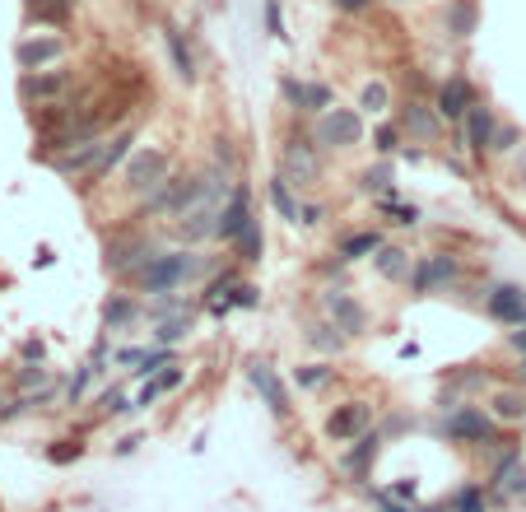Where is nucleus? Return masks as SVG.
<instances>
[{
  "label": "nucleus",
  "mask_w": 526,
  "mask_h": 512,
  "mask_svg": "<svg viewBox=\"0 0 526 512\" xmlns=\"http://www.w3.org/2000/svg\"><path fill=\"white\" fill-rule=\"evenodd\" d=\"M298 224H322V205H303V215H298Z\"/></svg>",
  "instance_id": "nucleus-51"
},
{
  "label": "nucleus",
  "mask_w": 526,
  "mask_h": 512,
  "mask_svg": "<svg viewBox=\"0 0 526 512\" xmlns=\"http://www.w3.org/2000/svg\"><path fill=\"white\" fill-rule=\"evenodd\" d=\"M163 391H159V382H145V387H140V396H135V410H149V405L159 401Z\"/></svg>",
  "instance_id": "nucleus-48"
},
{
  "label": "nucleus",
  "mask_w": 526,
  "mask_h": 512,
  "mask_svg": "<svg viewBox=\"0 0 526 512\" xmlns=\"http://www.w3.org/2000/svg\"><path fill=\"white\" fill-rule=\"evenodd\" d=\"M24 359H28V364H42V340H28V345H24Z\"/></svg>",
  "instance_id": "nucleus-56"
},
{
  "label": "nucleus",
  "mask_w": 526,
  "mask_h": 512,
  "mask_svg": "<svg viewBox=\"0 0 526 512\" xmlns=\"http://www.w3.org/2000/svg\"><path fill=\"white\" fill-rule=\"evenodd\" d=\"M494 131H499V126H494V112H489L485 103H475V108L466 112V135H461V149H466V154H485V149L494 145Z\"/></svg>",
  "instance_id": "nucleus-16"
},
{
  "label": "nucleus",
  "mask_w": 526,
  "mask_h": 512,
  "mask_svg": "<svg viewBox=\"0 0 526 512\" xmlns=\"http://www.w3.org/2000/svg\"><path fill=\"white\" fill-rule=\"evenodd\" d=\"M457 280V261L452 256H424L415 270H410V289L415 294H433L438 284H452Z\"/></svg>",
  "instance_id": "nucleus-14"
},
{
  "label": "nucleus",
  "mask_w": 526,
  "mask_h": 512,
  "mask_svg": "<svg viewBox=\"0 0 526 512\" xmlns=\"http://www.w3.org/2000/svg\"><path fill=\"white\" fill-rule=\"evenodd\" d=\"M401 126L415 135V140H438V131H443V126H438V117H433L424 103H410V108L401 112Z\"/></svg>",
  "instance_id": "nucleus-24"
},
{
  "label": "nucleus",
  "mask_w": 526,
  "mask_h": 512,
  "mask_svg": "<svg viewBox=\"0 0 526 512\" xmlns=\"http://www.w3.org/2000/svg\"><path fill=\"white\" fill-rule=\"evenodd\" d=\"M475 19H480L475 0H452V5H447V33H452V38H471Z\"/></svg>",
  "instance_id": "nucleus-26"
},
{
  "label": "nucleus",
  "mask_w": 526,
  "mask_h": 512,
  "mask_svg": "<svg viewBox=\"0 0 526 512\" xmlns=\"http://www.w3.org/2000/svg\"><path fill=\"white\" fill-rule=\"evenodd\" d=\"M387 494H392V499H401V503H410V508H415V480H396V485H387Z\"/></svg>",
  "instance_id": "nucleus-47"
},
{
  "label": "nucleus",
  "mask_w": 526,
  "mask_h": 512,
  "mask_svg": "<svg viewBox=\"0 0 526 512\" xmlns=\"http://www.w3.org/2000/svg\"><path fill=\"white\" fill-rule=\"evenodd\" d=\"M94 373H98L94 364H84L80 373H75V378L66 382V405H80V401H84V391H89V382H94Z\"/></svg>",
  "instance_id": "nucleus-39"
},
{
  "label": "nucleus",
  "mask_w": 526,
  "mask_h": 512,
  "mask_svg": "<svg viewBox=\"0 0 526 512\" xmlns=\"http://www.w3.org/2000/svg\"><path fill=\"white\" fill-rule=\"evenodd\" d=\"M382 247V233L368 229V233H350L345 243H340V261H364V256H378Z\"/></svg>",
  "instance_id": "nucleus-28"
},
{
  "label": "nucleus",
  "mask_w": 526,
  "mask_h": 512,
  "mask_svg": "<svg viewBox=\"0 0 526 512\" xmlns=\"http://www.w3.org/2000/svg\"><path fill=\"white\" fill-rule=\"evenodd\" d=\"M331 373H336V368H326V364H303V368H294V382L303 391H317V387H326V382H331Z\"/></svg>",
  "instance_id": "nucleus-37"
},
{
  "label": "nucleus",
  "mask_w": 526,
  "mask_h": 512,
  "mask_svg": "<svg viewBox=\"0 0 526 512\" xmlns=\"http://www.w3.org/2000/svg\"><path fill=\"white\" fill-rule=\"evenodd\" d=\"M508 350L526 359V326H513V331H508Z\"/></svg>",
  "instance_id": "nucleus-50"
},
{
  "label": "nucleus",
  "mask_w": 526,
  "mask_h": 512,
  "mask_svg": "<svg viewBox=\"0 0 526 512\" xmlns=\"http://www.w3.org/2000/svg\"><path fill=\"white\" fill-rule=\"evenodd\" d=\"M168 364H173V354H168V350L159 345V350H145V359H140V364H135L131 373H135V378H159V373H163Z\"/></svg>",
  "instance_id": "nucleus-38"
},
{
  "label": "nucleus",
  "mask_w": 526,
  "mask_h": 512,
  "mask_svg": "<svg viewBox=\"0 0 526 512\" xmlns=\"http://www.w3.org/2000/svg\"><path fill=\"white\" fill-rule=\"evenodd\" d=\"M19 415H28L24 401H19V391L0 387V424H10V419H19Z\"/></svg>",
  "instance_id": "nucleus-41"
},
{
  "label": "nucleus",
  "mask_w": 526,
  "mask_h": 512,
  "mask_svg": "<svg viewBox=\"0 0 526 512\" xmlns=\"http://www.w3.org/2000/svg\"><path fill=\"white\" fill-rule=\"evenodd\" d=\"M368 424H373V405L368 401H345L336 405L331 415H326L322 433L331 438V443H354V438H364Z\"/></svg>",
  "instance_id": "nucleus-5"
},
{
  "label": "nucleus",
  "mask_w": 526,
  "mask_h": 512,
  "mask_svg": "<svg viewBox=\"0 0 526 512\" xmlns=\"http://www.w3.org/2000/svg\"><path fill=\"white\" fill-rule=\"evenodd\" d=\"M312 135H317V149H354L364 140V117L350 108H326Z\"/></svg>",
  "instance_id": "nucleus-3"
},
{
  "label": "nucleus",
  "mask_w": 526,
  "mask_h": 512,
  "mask_svg": "<svg viewBox=\"0 0 526 512\" xmlns=\"http://www.w3.org/2000/svg\"><path fill=\"white\" fill-rule=\"evenodd\" d=\"M266 24L275 38H284V19H280V5H275V0H266Z\"/></svg>",
  "instance_id": "nucleus-49"
},
{
  "label": "nucleus",
  "mask_w": 526,
  "mask_h": 512,
  "mask_svg": "<svg viewBox=\"0 0 526 512\" xmlns=\"http://www.w3.org/2000/svg\"><path fill=\"white\" fill-rule=\"evenodd\" d=\"M140 359H145V350H117V364L122 368H135Z\"/></svg>",
  "instance_id": "nucleus-52"
},
{
  "label": "nucleus",
  "mask_w": 526,
  "mask_h": 512,
  "mask_svg": "<svg viewBox=\"0 0 526 512\" xmlns=\"http://www.w3.org/2000/svg\"><path fill=\"white\" fill-rule=\"evenodd\" d=\"M154 243L140 238V233H122V238H112L108 243V270L112 275H140V270L154 261Z\"/></svg>",
  "instance_id": "nucleus-6"
},
{
  "label": "nucleus",
  "mask_w": 526,
  "mask_h": 512,
  "mask_svg": "<svg viewBox=\"0 0 526 512\" xmlns=\"http://www.w3.org/2000/svg\"><path fill=\"white\" fill-rule=\"evenodd\" d=\"M266 196H270V205L280 210V219H289V224H298V215H303V205H298V196H294V187H289V177H270V187H266Z\"/></svg>",
  "instance_id": "nucleus-23"
},
{
  "label": "nucleus",
  "mask_w": 526,
  "mask_h": 512,
  "mask_svg": "<svg viewBox=\"0 0 526 512\" xmlns=\"http://www.w3.org/2000/svg\"><path fill=\"white\" fill-rule=\"evenodd\" d=\"M205 270V261L191 247H177V252H159L154 261H149L145 270H140V289L145 294H173V289H182V284H191L196 275Z\"/></svg>",
  "instance_id": "nucleus-1"
},
{
  "label": "nucleus",
  "mask_w": 526,
  "mask_h": 512,
  "mask_svg": "<svg viewBox=\"0 0 526 512\" xmlns=\"http://www.w3.org/2000/svg\"><path fill=\"white\" fill-rule=\"evenodd\" d=\"M233 252H238V261H261V252H266V233H261V219H252L238 238H233Z\"/></svg>",
  "instance_id": "nucleus-30"
},
{
  "label": "nucleus",
  "mask_w": 526,
  "mask_h": 512,
  "mask_svg": "<svg viewBox=\"0 0 526 512\" xmlns=\"http://www.w3.org/2000/svg\"><path fill=\"white\" fill-rule=\"evenodd\" d=\"M187 336H191V312L187 317H168V322L154 326V345H163V350L177 345V340H187Z\"/></svg>",
  "instance_id": "nucleus-33"
},
{
  "label": "nucleus",
  "mask_w": 526,
  "mask_h": 512,
  "mask_svg": "<svg viewBox=\"0 0 526 512\" xmlns=\"http://www.w3.org/2000/svg\"><path fill=\"white\" fill-rule=\"evenodd\" d=\"M364 191H392V168H387V163H382V168H368Z\"/></svg>",
  "instance_id": "nucleus-43"
},
{
  "label": "nucleus",
  "mask_w": 526,
  "mask_h": 512,
  "mask_svg": "<svg viewBox=\"0 0 526 512\" xmlns=\"http://www.w3.org/2000/svg\"><path fill=\"white\" fill-rule=\"evenodd\" d=\"M163 42H168V56H173V70H177V80L196 84V56H191L187 38H182V33H177V28L168 24V28H163Z\"/></svg>",
  "instance_id": "nucleus-22"
},
{
  "label": "nucleus",
  "mask_w": 526,
  "mask_h": 512,
  "mask_svg": "<svg viewBox=\"0 0 526 512\" xmlns=\"http://www.w3.org/2000/svg\"><path fill=\"white\" fill-rule=\"evenodd\" d=\"M280 94L289 98V108L298 112H326L331 108V89L326 84H298V80H284Z\"/></svg>",
  "instance_id": "nucleus-20"
},
{
  "label": "nucleus",
  "mask_w": 526,
  "mask_h": 512,
  "mask_svg": "<svg viewBox=\"0 0 526 512\" xmlns=\"http://www.w3.org/2000/svg\"><path fill=\"white\" fill-rule=\"evenodd\" d=\"M494 429H499V419L489 415V405H452L443 415V438H452V443L494 447Z\"/></svg>",
  "instance_id": "nucleus-2"
},
{
  "label": "nucleus",
  "mask_w": 526,
  "mask_h": 512,
  "mask_svg": "<svg viewBox=\"0 0 526 512\" xmlns=\"http://www.w3.org/2000/svg\"><path fill=\"white\" fill-rule=\"evenodd\" d=\"M70 89V75L66 70H24V80H19V94L28 103H52Z\"/></svg>",
  "instance_id": "nucleus-13"
},
{
  "label": "nucleus",
  "mask_w": 526,
  "mask_h": 512,
  "mask_svg": "<svg viewBox=\"0 0 526 512\" xmlns=\"http://www.w3.org/2000/svg\"><path fill=\"white\" fill-rule=\"evenodd\" d=\"M485 312L503 326H522L526 322V289L522 284H499V289L485 298Z\"/></svg>",
  "instance_id": "nucleus-12"
},
{
  "label": "nucleus",
  "mask_w": 526,
  "mask_h": 512,
  "mask_svg": "<svg viewBox=\"0 0 526 512\" xmlns=\"http://www.w3.org/2000/svg\"><path fill=\"white\" fill-rule=\"evenodd\" d=\"M475 108V89L461 75H452V80L438 89V112H443L447 122H466V112Z\"/></svg>",
  "instance_id": "nucleus-17"
},
{
  "label": "nucleus",
  "mask_w": 526,
  "mask_h": 512,
  "mask_svg": "<svg viewBox=\"0 0 526 512\" xmlns=\"http://www.w3.org/2000/svg\"><path fill=\"white\" fill-rule=\"evenodd\" d=\"M135 447H140V433H126L122 443H117V457H131Z\"/></svg>",
  "instance_id": "nucleus-53"
},
{
  "label": "nucleus",
  "mask_w": 526,
  "mask_h": 512,
  "mask_svg": "<svg viewBox=\"0 0 526 512\" xmlns=\"http://www.w3.org/2000/svg\"><path fill=\"white\" fill-rule=\"evenodd\" d=\"M489 415L499 424H526V387H494L489 391Z\"/></svg>",
  "instance_id": "nucleus-19"
},
{
  "label": "nucleus",
  "mask_w": 526,
  "mask_h": 512,
  "mask_svg": "<svg viewBox=\"0 0 526 512\" xmlns=\"http://www.w3.org/2000/svg\"><path fill=\"white\" fill-rule=\"evenodd\" d=\"M373 0H336V10H345V14H359V10H368Z\"/></svg>",
  "instance_id": "nucleus-54"
},
{
  "label": "nucleus",
  "mask_w": 526,
  "mask_h": 512,
  "mask_svg": "<svg viewBox=\"0 0 526 512\" xmlns=\"http://www.w3.org/2000/svg\"><path fill=\"white\" fill-rule=\"evenodd\" d=\"M517 140H522V131H517V126H499V131H494V154H508V149H517Z\"/></svg>",
  "instance_id": "nucleus-44"
},
{
  "label": "nucleus",
  "mask_w": 526,
  "mask_h": 512,
  "mask_svg": "<svg viewBox=\"0 0 526 512\" xmlns=\"http://www.w3.org/2000/svg\"><path fill=\"white\" fill-rule=\"evenodd\" d=\"M187 312H191V303H187V298H177V294H159V298H154V303L145 308V317H149V322H168V317H187Z\"/></svg>",
  "instance_id": "nucleus-31"
},
{
  "label": "nucleus",
  "mask_w": 526,
  "mask_h": 512,
  "mask_svg": "<svg viewBox=\"0 0 526 512\" xmlns=\"http://www.w3.org/2000/svg\"><path fill=\"white\" fill-rule=\"evenodd\" d=\"M387 103H392V89L382 80H373V84H364V94H359V108L368 112V117H382L387 112Z\"/></svg>",
  "instance_id": "nucleus-35"
},
{
  "label": "nucleus",
  "mask_w": 526,
  "mask_h": 512,
  "mask_svg": "<svg viewBox=\"0 0 526 512\" xmlns=\"http://www.w3.org/2000/svg\"><path fill=\"white\" fill-rule=\"evenodd\" d=\"M98 410H103V415H126V410H135V405H126V396L112 387V391H103V396H98Z\"/></svg>",
  "instance_id": "nucleus-42"
},
{
  "label": "nucleus",
  "mask_w": 526,
  "mask_h": 512,
  "mask_svg": "<svg viewBox=\"0 0 526 512\" xmlns=\"http://www.w3.org/2000/svg\"><path fill=\"white\" fill-rule=\"evenodd\" d=\"M280 173L289 177V187H312L322 177V159H317V145H303V140H289L280 154Z\"/></svg>",
  "instance_id": "nucleus-8"
},
{
  "label": "nucleus",
  "mask_w": 526,
  "mask_h": 512,
  "mask_svg": "<svg viewBox=\"0 0 526 512\" xmlns=\"http://www.w3.org/2000/svg\"><path fill=\"white\" fill-rule=\"evenodd\" d=\"M182 378H187V368L168 364V368H163V373H159V378H154V382H159V391H177V387H182Z\"/></svg>",
  "instance_id": "nucleus-45"
},
{
  "label": "nucleus",
  "mask_w": 526,
  "mask_h": 512,
  "mask_svg": "<svg viewBox=\"0 0 526 512\" xmlns=\"http://www.w3.org/2000/svg\"><path fill=\"white\" fill-rule=\"evenodd\" d=\"M517 382H522V387H526V359H522V364H517Z\"/></svg>",
  "instance_id": "nucleus-57"
},
{
  "label": "nucleus",
  "mask_w": 526,
  "mask_h": 512,
  "mask_svg": "<svg viewBox=\"0 0 526 512\" xmlns=\"http://www.w3.org/2000/svg\"><path fill=\"white\" fill-rule=\"evenodd\" d=\"M126 149H131V131L112 135V140H108V149H103V159H98V168L89 173V187H94V182H103V177H108L112 168H117V163L126 159Z\"/></svg>",
  "instance_id": "nucleus-27"
},
{
  "label": "nucleus",
  "mask_w": 526,
  "mask_h": 512,
  "mask_svg": "<svg viewBox=\"0 0 526 512\" xmlns=\"http://www.w3.org/2000/svg\"><path fill=\"white\" fill-rule=\"evenodd\" d=\"M373 270H378L387 284H401L410 280V252L405 247H392V243H382L378 256H373Z\"/></svg>",
  "instance_id": "nucleus-21"
},
{
  "label": "nucleus",
  "mask_w": 526,
  "mask_h": 512,
  "mask_svg": "<svg viewBox=\"0 0 526 512\" xmlns=\"http://www.w3.org/2000/svg\"><path fill=\"white\" fill-rule=\"evenodd\" d=\"M303 340H308L317 354H340L345 350V336H340L336 322H312L308 331H303Z\"/></svg>",
  "instance_id": "nucleus-25"
},
{
  "label": "nucleus",
  "mask_w": 526,
  "mask_h": 512,
  "mask_svg": "<svg viewBox=\"0 0 526 512\" xmlns=\"http://www.w3.org/2000/svg\"><path fill=\"white\" fill-rule=\"evenodd\" d=\"M247 382L261 391V401L270 405V415H275V419H284L289 410H294V405H289V387H284L280 373H275L266 359H252V364H247Z\"/></svg>",
  "instance_id": "nucleus-9"
},
{
  "label": "nucleus",
  "mask_w": 526,
  "mask_h": 512,
  "mask_svg": "<svg viewBox=\"0 0 526 512\" xmlns=\"http://www.w3.org/2000/svg\"><path fill=\"white\" fill-rule=\"evenodd\" d=\"M322 308H326V322H336L345 340H354V336H364L368 331V308L350 294V289H326Z\"/></svg>",
  "instance_id": "nucleus-4"
},
{
  "label": "nucleus",
  "mask_w": 526,
  "mask_h": 512,
  "mask_svg": "<svg viewBox=\"0 0 526 512\" xmlns=\"http://www.w3.org/2000/svg\"><path fill=\"white\" fill-rule=\"evenodd\" d=\"M252 219H257V215H252V196H247V187H233L229 201H224V210H219L215 238H219V243H233V238H238Z\"/></svg>",
  "instance_id": "nucleus-11"
},
{
  "label": "nucleus",
  "mask_w": 526,
  "mask_h": 512,
  "mask_svg": "<svg viewBox=\"0 0 526 512\" xmlns=\"http://www.w3.org/2000/svg\"><path fill=\"white\" fill-rule=\"evenodd\" d=\"M396 140H401V131L396 126H378V135H373V145H378V154H392Z\"/></svg>",
  "instance_id": "nucleus-46"
},
{
  "label": "nucleus",
  "mask_w": 526,
  "mask_h": 512,
  "mask_svg": "<svg viewBox=\"0 0 526 512\" xmlns=\"http://www.w3.org/2000/svg\"><path fill=\"white\" fill-rule=\"evenodd\" d=\"M61 56H66V42L61 38H24L14 47V61L24 70H47L52 61H61Z\"/></svg>",
  "instance_id": "nucleus-15"
},
{
  "label": "nucleus",
  "mask_w": 526,
  "mask_h": 512,
  "mask_svg": "<svg viewBox=\"0 0 526 512\" xmlns=\"http://www.w3.org/2000/svg\"><path fill=\"white\" fill-rule=\"evenodd\" d=\"M47 457H52V461H70V457H80V443H75V447H52Z\"/></svg>",
  "instance_id": "nucleus-55"
},
{
  "label": "nucleus",
  "mask_w": 526,
  "mask_h": 512,
  "mask_svg": "<svg viewBox=\"0 0 526 512\" xmlns=\"http://www.w3.org/2000/svg\"><path fill=\"white\" fill-rule=\"evenodd\" d=\"M163 182H168V154H159V149H140V154L131 159V168H126V187L149 201Z\"/></svg>",
  "instance_id": "nucleus-7"
},
{
  "label": "nucleus",
  "mask_w": 526,
  "mask_h": 512,
  "mask_svg": "<svg viewBox=\"0 0 526 512\" xmlns=\"http://www.w3.org/2000/svg\"><path fill=\"white\" fill-rule=\"evenodd\" d=\"M447 508H452V512H489L485 489H480V485H461L457 494L447 499Z\"/></svg>",
  "instance_id": "nucleus-34"
},
{
  "label": "nucleus",
  "mask_w": 526,
  "mask_h": 512,
  "mask_svg": "<svg viewBox=\"0 0 526 512\" xmlns=\"http://www.w3.org/2000/svg\"><path fill=\"white\" fill-rule=\"evenodd\" d=\"M135 317H140V308H135L131 298H122V294L108 298V308H103V322H108L112 331H122V326H126V322H135Z\"/></svg>",
  "instance_id": "nucleus-36"
},
{
  "label": "nucleus",
  "mask_w": 526,
  "mask_h": 512,
  "mask_svg": "<svg viewBox=\"0 0 526 512\" xmlns=\"http://www.w3.org/2000/svg\"><path fill=\"white\" fill-rule=\"evenodd\" d=\"M382 215H392V224H405V229H415V224H419V210H415V205H396L392 196L382 201Z\"/></svg>",
  "instance_id": "nucleus-40"
},
{
  "label": "nucleus",
  "mask_w": 526,
  "mask_h": 512,
  "mask_svg": "<svg viewBox=\"0 0 526 512\" xmlns=\"http://www.w3.org/2000/svg\"><path fill=\"white\" fill-rule=\"evenodd\" d=\"M103 149H108L103 135H98V140H84V145H70L52 159V168L56 173H66V177H84V182H89V173H94L98 159H103Z\"/></svg>",
  "instance_id": "nucleus-10"
},
{
  "label": "nucleus",
  "mask_w": 526,
  "mask_h": 512,
  "mask_svg": "<svg viewBox=\"0 0 526 512\" xmlns=\"http://www.w3.org/2000/svg\"><path fill=\"white\" fill-rule=\"evenodd\" d=\"M47 387H52V373L42 364H28L14 373V391H19V396H33V391H47Z\"/></svg>",
  "instance_id": "nucleus-32"
},
{
  "label": "nucleus",
  "mask_w": 526,
  "mask_h": 512,
  "mask_svg": "<svg viewBox=\"0 0 526 512\" xmlns=\"http://www.w3.org/2000/svg\"><path fill=\"white\" fill-rule=\"evenodd\" d=\"M382 452V433H364V438H354V447L340 452V471L345 475H368L373 471V461Z\"/></svg>",
  "instance_id": "nucleus-18"
},
{
  "label": "nucleus",
  "mask_w": 526,
  "mask_h": 512,
  "mask_svg": "<svg viewBox=\"0 0 526 512\" xmlns=\"http://www.w3.org/2000/svg\"><path fill=\"white\" fill-rule=\"evenodd\" d=\"M75 0H28V19L33 24H66Z\"/></svg>",
  "instance_id": "nucleus-29"
}]
</instances>
